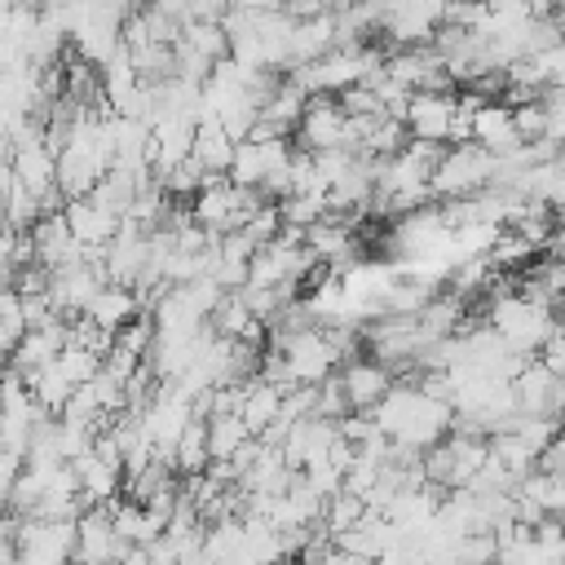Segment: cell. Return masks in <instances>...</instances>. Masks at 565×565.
Returning a JSON list of instances; mask_svg holds the SVG:
<instances>
[{"mask_svg": "<svg viewBox=\"0 0 565 565\" xmlns=\"http://www.w3.org/2000/svg\"><path fill=\"white\" fill-rule=\"evenodd\" d=\"M340 384H344L353 411H375L393 388V371L384 362H375V358H353V362H344Z\"/></svg>", "mask_w": 565, "mask_h": 565, "instance_id": "obj_12", "label": "cell"}, {"mask_svg": "<svg viewBox=\"0 0 565 565\" xmlns=\"http://www.w3.org/2000/svg\"><path fill=\"white\" fill-rule=\"evenodd\" d=\"M102 269H106V282L115 287H137L150 269V234L132 221L119 225V234L102 247Z\"/></svg>", "mask_w": 565, "mask_h": 565, "instance_id": "obj_5", "label": "cell"}, {"mask_svg": "<svg viewBox=\"0 0 565 565\" xmlns=\"http://www.w3.org/2000/svg\"><path fill=\"white\" fill-rule=\"evenodd\" d=\"M490 331L521 358H534L547 349V340L556 335V309L525 296V291H508L490 305Z\"/></svg>", "mask_w": 565, "mask_h": 565, "instance_id": "obj_1", "label": "cell"}, {"mask_svg": "<svg viewBox=\"0 0 565 565\" xmlns=\"http://www.w3.org/2000/svg\"><path fill=\"white\" fill-rule=\"evenodd\" d=\"M282 384H269V380H260V375H252V380H243V402H238V419L247 424V433L252 437H260L278 415H282Z\"/></svg>", "mask_w": 565, "mask_h": 565, "instance_id": "obj_14", "label": "cell"}, {"mask_svg": "<svg viewBox=\"0 0 565 565\" xmlns=\"http://www.w3.org/2000/svg\"><path fill=\"white\" fill-rule=\"evenodd\" d=\"M128 552V543L119 539L115 521H110V503L102 508H84L75 521V561L84 565H119Z\"/></svg>", "mask_w": 565, "mask_h": 565, "instance_id": "obj_6", "label": "cell"}, {"mask_svg": "<svg viewBox=\"0 0 565 565\" xmlns=\"http://www.w3.org/2000/svg\"><path fill=\"white\" fill-rule=\"evenodd\" d=\"M353 406H349V393H344V384H340V375H331V380H322L318 384V415L322 419H344Z\"/></svg>", "mask_w": 565, "mask_h": 565, "instance_id": "obj_25", "label": "cell"}, {"mask_svg": "<svg viewBox=\"0 0 565 565\" xmlns=\"http://www.w3.org/2000/svg\"><path fill=\"white\" fill-rule=\"evenodd\" d=\"M472 141L481 150H490L494 159L503 154H516L525 141L516 132V119H512V106L508 102H481L477 115H472Z\"/></svg>", "mask_w": 565, "mask_h": 565, "instance_id": "obj_9", "label": "cell"}, {"mask_svg": "<svg viewBox=\"0 0 565 565\" xmlns=\"http://www.w3.org/2000/svg\"><path fill=\"white\" fill-rule=\"evenodd\" d=\"M177 44L190 49V53H199V57H207L212 66H216L221 57H230V35H225L221 22H185Z\"/></svg>", "mask_w": 565, "mask_h": 565, "instance_id": "obj_21", "label": "cell"}, {"mask_svg": "<svg viewBox=\"0 0 565 565\" xmlns=\"http://www.w3.org/2000/svg\"><path fill=\"white\" fill-rule=\"evenodd\" d=\"M234 9V0H185L190 22H225Z\"/></svg>", "mask_w": 565, "mask_h": 565, "instance_id": "obj_26", "label": "cell"}, {"mask_svg": "<svg viewBox=\"0 0 565 565\" xmlns=\"http://www.w3.org/2000/svg\"><path fill=\"white\" fill-rule=\"evenodd\" d=\"M335 49V13H318V18H300L287 44V71L309 66L318 57H327Z\"/></svg>", "mask_w": 565, "mask_h": 565, "instance_id": "obj_13", "label": "cell"}, {"mask_svg": "<svg viewBox=\"0 0 565 565\" xmlns=\"http://www.w3.org/2000/svg\"><path fill=\"white\" fill-rule=\"evenodd\" d=\"M260 203H269L260 190H243V185H234L230 177H216V181H207V185L190 199V221L203 225L207 234H234V230H243V225L252 221V212H256Z\"/></svg>", "mask_w": 565, "mask_h": 565, "instance_id": "obj_3", "label": "cell"}, {"mask_svg": "<svg viewBox=\"0 0 565 565\" xmlns=\"http://www.w3.org/2000/svg\"><path fill=\"white\" fill-rule=\"evenodd\" d=\"M494 168L499 159L490 150H481L477 141H463V146H446L437 168H433V194L455 203V199H472L481 190L494 185Z\"/></svg>", "mask_w": 565, "mask_h": 565, "instance_id": "obj_2", "label": "cell"}, {"mask_svg": "<svg viewBox=\"0 0 565 565\" xmlns=\"http://www.w3.org/2000/svg\"><path fill=\"white\" fill-rule=\"evenodd\" d=\"M512 119H516V132H521L525 146L539 141V137H547V110H543V97H539V102H525V106H512Z\"/></svg>", "mask_w": 565, "mask_h": 565, "instance_id": "obj_24", "label": "cell"}, {"mask_svg": "<svg viewBox=\"0 0 565 565\" xmlns=\"http://www.w3.org/2000/svg\"><path fill=\"white\" fill-rule=\"evenodd\" d=\"M26 388L35 393V402H40L49 415H62V406H66L71 393H75V384L66 380V371H62L57 362H49V366H40L35 375H26Z\"/></svg>", "mask_w": 565, "mask_h": 565, "instance_id": "obj_20", "label": "cell"}, {"mask_svg": "<svg viewBox=\"0 0 565 565\" xmlns=\"http://www.w3.org/2000/svg\"><path fill=\"white\" fill-rule=\"evenodd\" d=\"M362 132L358 119L340 106V97H309L300 124H296V150L322 154V150H353L358 154Z\"/></svg>", "mask_w": 565, "mask_h": 565, "instance_id": "obj_4", "label": "cell"}, {"mask_svg": "<svg viewBox=\"0 0 565 565\" xmlns=\"http://www.w3.org/2000/svg\"><path fill=\"white\" fill-rule=\"evenodd\" d=\"M530 252H534V243H530L525 234L499 230V238H494V247H490V260H494V269H512V265L530 260Z\"/></svg>", "mask_w": 565, "mask_h": 565, "instance_id": "obj_23", "label": "cell"}, {"mask_svg": "<svg viewBox=\"0 0 565 565\" xmlns=\"http://www.w3.org/2000/svg\"><path fill=\"white\" fill-rule=\"evenodd\" d=\"M455 115H459V97H455V93H415L402 124H406V137H411V141L450 146Z\"/></svg>", "mask_w": 565, "mask_h": 565, "instance_id": "obj_7", "label": "cell"}, {"mask_svg": "<svg viewBox=\"0 0 565 565\" xmlns=\"http://www.w3.org/2000/svg\"><path fill=\"white\" fill-rule=\"evenodd\" d=\"M13 565H35V561H26V556H18V561H13Z\"/></svg>", "mask_w": 565, "mask_h": 565, "instance_id": "obj_30", "label": "cell"}, {"mask_svg": "<svg viewBox=\"0 0 565 565\" xmlns=\"http://www.w3.org/2000/svg\"><path fill=\"white\" fill-rule=\"evenodd\" d=\"M110 521H115V530H119V539H124L128 547H150V543H159L163 530H168V521L154 516V512H150L146 503H137V499H115V503H110Z\"/></svg>", "mask_w": 565, "mask_h": 565, "instance_id": "obj_16", "label": "cell"}, {"mask_svg": "<svg viewBox=\"0 0 565 565\" xmlns=\"http://www.w3.org/2000/svg\"><path fill=\"white\" fill-rule=\"evenodd\" d=\"M172 468L181 472V477H199V472H207L212 468V450H207V419H190L185 424V433H181V441H177V450H172Z\"/></svg>", "mask_w": 565, "mask_h": 565, "instance_id": "obj_18", "label": "cell"}, {"mask_svg": "<svg viewBox=\"0 0 565 565\" xmlns=\"http://www.w3.org/2000/svg\"><path fill=\"white\" fill-rule=\"evenodd\" d=\"M31 247H35V260H40L49 274L88 256V252L71 238V225H66V216H62V212H44V216L35 221V230H31Z\"/></svg>", "mask_w": 565, "mask_h": 565, "instance_id": "obj_10", "label": "cell"}, {"mask_svg": "<svg viewBox=\"0 0 565 565\" xmlns=\"http://www.w3.org/2000/svg\"><path fill=\"white\" fill-rule=\"evenodd\" d=\"M18 547L35 565H71L75 561V521H40L22 516Z\"/></svg>", "mask_w": 565, "mask_h": 565, "instance_id": "obj_8", "label": "cell"}, {"mask_svg": "<svg viewBox=\"0 0 565 565\" xmlns=\"http://www.w3.org/2000/svg\"><path fill=\"white\" fill-rule=\"evenodd\" d=\"M57 366H62V371H66V380L79 388V384H88V380L102 371V353H93V349H84V344L66 340V349L57 353Z\"/></svg>", "mask_w": 565, "mask_h": 565, "instance_id": "obj_22", "label": "cell"}, {"mask_svg": "<svg viewBox=\"0 0 565 565\" xmlns=\"http://www.w3.org/2000/svg\"><path fill=\"white\" fill-rule=\"evenodd\" d=\"M318 565H375V561H366V556H358V552H349L344 543H335V539H331Z\"/></svg>", "mask_w": 565, "mask_h": 565, "instance_id": "obj_27", "label": "cell"}, {"mask_svg": "<svg viewBox=\"0 0 565 565\" xmlns=\"http://www.w3.org/2000/svg\"><path fill=\"white\" fill-rule=\"evenodd\" d=\"M234 146H238V141H234L216 119H203V124L194 128V150H190V159L203 168L207 181H216V177H230Z\"/></svg>", "mask_w": 565, "mask_h": 565, "instance_id": "obj_15", "label": "cell"}, {"mask_svg": "<svg viewBox=\"0 0 565 565\" xmlns=\"http://www.w3.org/2000/svg\"><path fill=\"white\" fill-rule=\"evenodd\" d=\"M137 313H146L141 300H137V291H132V287H115V282H106V287L93 296V305L84 309V318H93V322L106 327V331L128 327Z\"/></svg>", "mask_w": 565, "mask_h": 565, "instance_id": "obj_17", "label": "cell"}, {"mask_svg": "<svg viewBox=\"0 0 565 565\" xmlns=\"http://www.w3.org/2000/svg\"><path fill=\"white\" fill-rule=\"evenodd\" d=\"M62 216H66V225H71V238L84 247V252H102L115 234H119V216L115 212H106L102 203H93V199H71L66 207H62Z\"/></svg>", "mask_w": 565, "mask_h": 565, "instance_id": "obj_11", "label": "cell"}, {"mask_svg": "<svg viewBox=\"0 0 565 565\" xmlns=\"http://www.w3.org/2000/svg\"><path fill=\"white\" fill-rule=\"evenodd\" d=\"M287 13L300 22V18H318L327 13V0H287Z\"/></svg>", "mask_w": 565, "mask_h": 565, "instance_id": "obj_28", "label": "cell"}, {"mask_svg": "<svg viewBox=\"0 0 565 565\" xmlns=\"http://www.w3.org/2000/svg\"><path fill=\"white\" fill-rule=\"evenodd\" d=\"M543 247L552 252V260H565V225H552V234H547Z\"/></svg>", "mask_w": 565, "mask_h": 565, "instance_id": "obj_29", "label": "cell"}, {"mask_svg": "<svg viewBox=\"0 0 565 565\" xmlns=\"http://www.w3.org/2000/svg\"><path fill=\"white\" fill-rule=\"evenodd\" d=\"M256 437L247 433V424L238 415H207V450H212V463H230Z\"/></svg>", "mask_w": 565, "mask_h": 565, "instance_id": "obj_19", "label": "cell"}]
</instances>
